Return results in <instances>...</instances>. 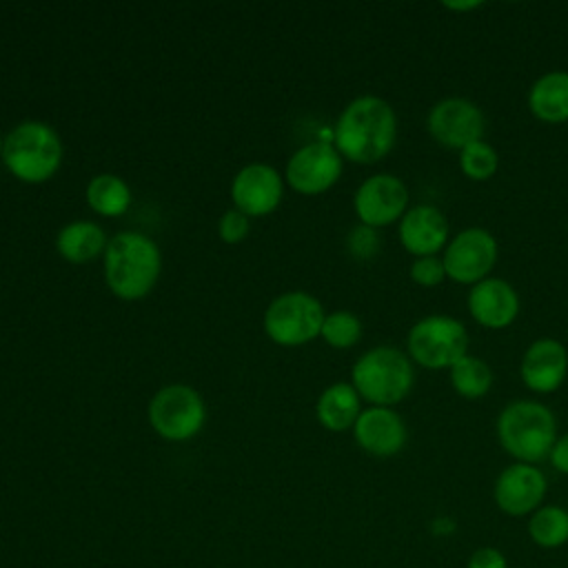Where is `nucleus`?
I'll return each mask as SVG.
<instances>
[{
    "instance_id": "4be33fe9",
    "label": "nucleus",
    "mask_w": 568,
    "mask_h": 568,
    "mask_svg": "<svg viewBox=\"0 0 568 568\" xmlns=\"http://www.w3.org/2000/svg\"><path fill=\"white\" fill-rule=\"evenodd\" d=\"M453 390L464 399H479L493 386V368L475 355H464L448 368Z\"/></svg>"
},
{
    "instance_id": "20e7f679",
    "label": "nucleus",
    "mask_w": 568,
    "mask_h": 568,
    "mask_svg": "<svg viewBox=\"0 0 568 568\" xmlns=\"http://www.w3.org/2000/svg\"><path fill=\"white\" fill-rule=\"evenodd\" d=\"M104 271L115 295L138 300L146 295L158 280V246L142 233H120L104 248Z\"/></svg>"
},
{
    "instance_id": "393cba45",
    "label": "nucleus",
    "mask_w": 568,
    "mask_h": 568,
    "mask_svg": "<svg viewBox=\"0 0 568 568\" xmlns=\"http://www.w3.org/2000/svg\"><path fill=\"white\" fill-rule=\"evenodd\" d=\"M459 169L468 180L486 182L497 173L499 155L488 142L479 140L459 151Z\"/></svg>"
},
{
    "instance_id": "b1692460",
    "label": "nucleus",
    "mask_w": 568,
    "mask_h": 568,
    "mask_svg": "<svg viewBox=\"0 0 568 568\" xmlns=\"http://www.w3.org/2000/svg\"><path fill=\"white\" fill-rule=\"evenodd\" d=\"M87 200L93 211L102 215H120L131 204L129 186L115 175H98L87 186Z\"/></svg>"
},
{
    "instance_id": "dca6fc26",
    "label": "nucleus",
    "mask_w": 568,
    "mask_h": 568,
    "mask_svg": "<svg viewBox=\"0 0 568 568\" xmlns=\"http://www.w3.org/2000/svg\"><path fill=\"white\" fill-rule=\"evenodd\" d=\"M399 242L415 257L439 255L448 244V220L435 204H415L399 220Z\"/></svg>"
},
{
    "instance_id": "bb28decb",
    "label": "nucleus",
    "mask_w": 568,
    "mask_h": 568,
    "mask_svg": "<svg viewBox=\"0 0 568 568\" xmlns=\"http://www.w3.org/2000/svg\"><path fill=\"white\" fill-rule=\"evenodd\" d=\"M410 280L424 288H435L446 280L442 255L415 257L410 264Z\"/></svg>"
},
{
    "instance_id": "7c9ffc66",
    "label": "nucleus",
    "mask_w": 568,
    "mask_h": 568,
    "mask_svg": "<svg viewBox=\"0 0 568 568\" xmlns=\"http://www.w3.org/2000/svg\"><path fill=\"white\" fill-rule=\"evenodd\" d=\"M548 462L550 466L561 473V475H568V433L566 435H559L550 448V455H548Z\"/></svg>"
},
{
    "instance_id": "2eb2a0df",
    "label": "nucleus",
    "mask_w": 568,
    "mask_h": 568,
    "mask_svg": "<svg viewBox=\"0 0 568 568\" xmlns=\"http://www.w3.org/2000/svg\"><path fill=\"white\" fill-rule=\"evenodd\" d=\"M519 293L504 277H486L468 291L470 317L490 331L508 328L519 315Z\"/></svg>"
},
{
    "instance_id": "5701e85b",
    "label": "nucleus",
    "mask_w": 568,
    "mask_h": 568,
    "mask_svg": "<svg viewBox=\"0 0 568 568\" xmlns=\"http://www.w3.org/2000/svg\"><path fill=\"white\" fill-rule=\"evenodd\" d=\"M104 248V233L93 222H73L58 235V251L71 262H89Z\"/></svg>"
},
{
    "instance_id": "412c9836",
    "label": "nucleus",
    "mask_w": 568,
    "mask_h": 568,
    "mask_svg": "<svg viewBox=\"0 0 568 568\" xmlns=\"http://www.w3.org/2000/svg\"><path fill=\"white\" fill-rule=\"evenodd\" d=\"M528 537L544 550H555L568 544V508L559 504H541L526 524Z\"/></svg>"
},
{
    "instance_id": "473e14b6",
    "label": "nucleus",
    "mask_w": 568,
    "mask_h": 568,
    "mask_svg": "<svg viewBox=\"0 0 568 568\" xmlns=\"http://www.w3.org/2000/svg\"><path fill=\"white\" fill-rule=\"evenodd\" d=\"M0 144H2V140H0Z\"/></svg>"
},
{
    "instance_id": "39448f33",
    "label": "nucleus",
    "mask_w": 568,
    "mask_h": 568,
    "mask_svg": "<svg viewBox=\"0 0 568 568\" xmlns=\"http://www.w3.org/2000/svg\"><path fill=\"white\" fill-rule=\"evenodd\" d=\"M406 353L424 368H450L455 362L468 355V331L453 315H424L408 328Z\"/></svg>"
},
{
    "instance_id": "0eeeda50",
    "label": "nucleus",
    "mask_w": 568,
    "mask_h": 568,
    "mask_svg": "<svg viewBox=\"0 0 568 568\" xmlns=\"http://www.w3.org/2000/svg\"><path fill=\"white\" fill-rule=\"evenodd\" d=\"M499 257V244L495 235L484 226H466L455 233L442 251L446 277L457 284H477L490 277Z\"/></svg>"
},
{
    "instance_id": "9d476101",
    "label": "nucleus",
    "mask_w": 568,
    "mask_h": 568,
    "mask_svg": "<svg viewBox=\"0 0 568 568\" xmlns=\"http://www.w3.org/2000/svg\"><path fill=\"white\" fill-rule=\"evenodd\" d=\"M151 426L166 439H189L204 424V402L189 386H166L149 404Z\"/></svg>"
},
{
    "instance_id": "f03ea898",
    "label": "nucleus",
    "mask_w": 568,
    "mask_h": 568,
    "mask_svg": "<svg viewBox=\"0 0 568 568\" xmlns=\"http://www.w3.org/2000/svg\"><path fill=\"white\" fill-rule=\"evenodd\" d=\"M495 433L501 448L524 464L548 459L557 435L552 410L537 399L508 402L495 422Z\"/></svg>"
},
{
    "instance_id": "7ed1b4c3",
    "label": "nucleus",
    "mask_w": 568,
    "mask_h": 568,
    "mask_svg": "<svg viewBox=\"0 0 568 568\" xmlns=\"http://www.w3.org/2000/svg\"><path fill=\"white\" fill-rule=\"evenodd\" d=\"M351 377L359 397L390 408L413 390L415 368L408 353L395 346H375L353 364Z\"/></svg>"
},
{
    "instance_id": "4468645a",
    "label": "nucleus",
    "mask_w": 568,
    "mask_h": 568,
    "mask_svg": "<svg viewBox=\"0 0 568 568\" xmlns=\"http://www.w3.org/2000/svg\"><path fill=\"white\" fill-rule=\"evenodd\" d=\"M521 382L528 390L555 393L568 377V348L555 337H539L528 344L519 364Z\"/></svg>"
},
{
    "instance_id": "2f4dec72",
    "label": "nucleus",
    "mask_w": 568,
    "mask_h": 568,
    "mask_svg": "<svg viewBox=\"0 0 568 568\" xmlns=\"http://www.w3.org/2000/svg\"><path fill=\"white\" fill-rule=\"evenodd\" d=\"M442 7L446 9H455V11H470V9H477L481 7V2H442Z\"/></svg>"
},
{
    "instance_id": "ddd939ff",
    "label": "nucleus",
    "mask_w": 568,
    "mask_h": 568,
    "mask_svg": "<svg viewBox=\"0 0 568 568\" xmlns=\"http://www.w3.org/2000/svg\"><path fill=\"white\" fill-rule=\"evenodd\" d=\"M342 175V155L328 142L302 146L286 166L288 184L306 195L326 191Z\"/></svg>"
},
{
    "instance_id": "9b49d317",
    "label": "nucleus",
    "mask_w": 568,
    "mask_h": 568,
    "mask_svg": "<svg viewBox=\"0 0 568 568\" xmlns=\"http://www.w3.org/2000/svg\"><path fill=\"white\" fill-rule=\"evenodd\" d=\"M546 490L548 479L537 464L513 462L497 475L493 499L504 515L528 517L544 504Z\"/></svg>"
},
{
    "instance_id": "f8f14e48",
    "label": "nucleus",
    "mask_w": 568,
    "mask_h": 568,
    "mask_svg": "<svg viewBox=\"0 0 568 568\" xmlns=\"http://www.w3.org/2000/svg\"><path fill=\"white\" fill-rule=\"evenodd\" d=\"M353 204L362 224L379 229L402 220L408 211V189L397 175L377 173L359 184Z\"/></svg>"
},
{
    "instance_id": "f3484780",
    "label": "nucleus",
    "mask_w": 568,
    "mask_h": 568,
    "mask_svg": "<svg viewBox=\"0 0 568 568\" xmlns=\"http://www.w3.org/2000/svg\"><path fill=\"white\" fill-rule=\"evenodd\" d=\"M355 442L375 457H393L406 446V424L388 406H371L362 410L353 426Z\"/></svg>"
},
{
    "instance_id": "a211bd4d",
    "label": "nucleus",
    "mask_w": 568,
    "mask_h": 568,
    "mask_svg": "<svg viewBox=\"0 0 568 568\" xmlns=\"http://www.w3.org/2000/svg\"><path fill=\"white\" fill-rule=\"evenodd\" d=\"M233 202L244 215L271 213L282 195V180L266 164H248L233 180Z\"/></svg>"
},
{
    "instance_id": "1a4fd4ad",
    "label": "nucleus",
    "mask_w": 568,
    "mask_h": 568,
    "mask_svg": "<svg viewBox=\"0 0 568 568\" xmlns=\"http://www.w3.org/2000/svg\"><path fill=\"white\" fill-rule=\"evenodd\" d=\"M426 129L439 146L462 151L468 144L484 140L486 118L477 102L462 95H448L430 106Z\"/></svg>"
},
{
    "instance_id": "c756f323",
    "label": "nucleus",
    "mask_w": 568,
    "mask_h": 568,
    "mask_svg": "<svg viewBox=\"0 0 568 568\" xmlns=\"http://www.w3.org/2000/svg\"><path fill=\"white\" fill-rule=\"evenodd\" d=\"M248 220L242 211H226L220 220V235L224 242H237L246 235Z\"/></svg>"
},
{
    "instance_id": "aec40b11",
    "label": "nucleus",
    "mask_w": 568,
    "mask_h": 568,
    "mask_svg": "<svg viewBox=\"0 0 568 568\" xmlns=\"http://www.w3.org/2000/svg\"><path fill=\"white\" fill-rule=\"evenodd\" d=\"M362 415L359 393L353 384L337 382L328 386L317 399V419L328 430H346L355 426Z\"/></svg>"
},
{
    "instance_id": "6e6552de",
    "label": "nucleus",
    "mask_w": 568,
    "mask_h": 568,
    "mask_svg": "<svg viewBox=\"0 0 568 568\" xmlns=\"http://www.w3.org/2000/svg\"><path fill=\"white\" fill-rule=\"evenodd\" d=\"M324 317L322 304L313 295L295 291L271 302L264 315V328L273 342L297 346L322 333Z\"/></svg>"
},
{
    "instance_id": "6ab92c4d",
    "label": "nucleus",
    "mask_w": 568,
    "mask_h": 568,
    "mask_svg": "<svg viewBox=\"0 0 568 568\" xmlns=\"http://www.w3.org/2000/svg\"><path fill=\"white\" fill-rule=\"evenodd\" d=\"M528 111L546 124L568 122V71L541 73L528 89Z\"/></svg>"
},
{
    "instance_id": "f257e3e1",
    "label": "nucleus",
    "mask_w": 568,
    "mask_h": 568,
    "mask_svg": "<svg viewBox=\"0 0 568 568\" xmlns=\"http://www.w3.org/2000/svg\"><path fill=\"white\" fill-rule=\"evenodd\" d=\"M397 140V115L377 95L355 98L337 118L335 149L351 162L373 164L382 160Z\"/></svg>"
},
{
    "instance_id": "c85d7f7f",
    "label": "nucleus",
    "mask_w": 568,
    "mask_h": 568,
    "mask_svg": "<svg viewBox=\"0 0 568 568\" xmlns=\"http://www.w3.org/2000/svg\"><path fill=\"white\" fill-rule=\"evenodd\" d=\"M466 568H508V559L495 546H479L470 552Z\"/></svg>"
},
{
    "instance_id": "423d86ee",
    "label": "nucleus",
    "mask_w": 568,
    "mask_h": 568,
    "mask_svg": "<svg viewBox=\"0 0 568 568\" xmlns=\"http://www.w3.org/2000/svg\"><path fill=\"white\" fill-rule=\"evenodd\" d=\"M9 171L24 182H42L55 173L62 160V144L53 129L42 122H22L2 146Z\"/></svg>"
},
{
    "instance_id": "cd10ccee",
    "label": "nucleus",
    "mask_w": 568,
    "mask_h": 568,
    "mask_svg": "<svg viewBox=\"0 0 568 568\" xmlns=\"http://www.w3.org/2000/svg\"><path fill=\"white\" fill-rule=\"evenodd\" d=\"M346 244H348V251L359 257V260H368L373 257L377 251H379V235L373 226H366V224H359L355 226L348 237H346Z\"/></svg>"
},
{
    "instance_id": "a878e982",
    "label": "nucleus",
    "mask_w": 568,
    "mask_h": 568,
    "mask_svg": "<svg viewBox=\"0 0 568 568\" xmlns=\"http://www.w3.org/2000/svg\"><path fill=\"white\" fill-rule=\"evenodd\" d=\"M320 335L335 348H348V346L359 342L362 322L351 311H335V313L324 317Z\"/></svg>"
}]
</instances>
